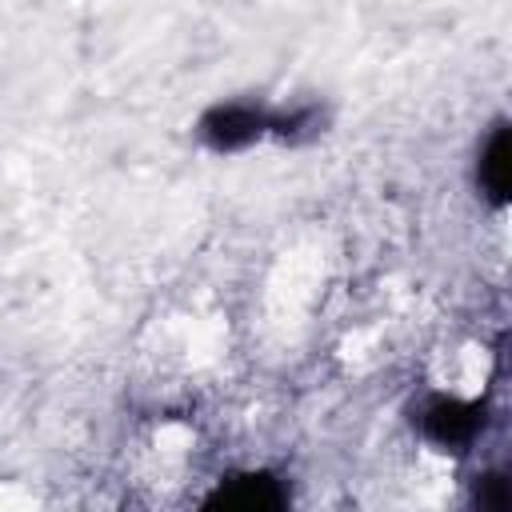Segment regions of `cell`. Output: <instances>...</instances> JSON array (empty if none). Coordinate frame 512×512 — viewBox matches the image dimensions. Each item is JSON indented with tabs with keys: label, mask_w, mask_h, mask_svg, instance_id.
<instances>
[{
	"label": "cell",
	"mask_w": 512,
	"mask_h": 512,
	"mask_svg": "<svg viewBox=\"0 0 512 512\" xmlns=\"http://www.w3.org/2000/svg\"><path fill=\"white\" fill-rule=\"evenodd\" d=\"M260 132V116L252 108H220L204 120V136L216 148H240Z\"/></svg>",
	"instance_id": "1"
},
{
	"label": "cell",
	"mask_w": 512,
	"mask_h": 512,
	"mask_svg": "<svg viewBox=\"0 0 512 512\" xmlns=\"http://www.w3.org/2000/svg\"><path fill=\"white\" fill-rule=\"evenodd\" d=\"M424 428L436 444H464L472 432H476V412L464 408V404H432L428 416H424Z\"/></svg>",
	"instance_id": "2"
},
{
	"label": "cell",
	"mask_w": 512,
	"mask_h": 512,
	"mask_svg": "<svg viewBox=\"0 0 512 512\" xmlns=\"http://www.w3.org/2000/svg\"><path fill=\"white\" fill-rule=\"evenodd\" d=\"M508 172H512V164H508V132L500 128V132L492 136L484 160H480V184L488 188L492 200H504V192H508Z\"/></svg>",
	"instance_id": "3"
},
{
	"label": "cell",
	"mask_w": 512,
	"mask_h": 512,
	"mask_svg": "<svg viewBox=\"0 0 512 512\" xmlns=\"http://www.w3.org/2000/svg\"><path fill=\"white\" fill-rule=\"evenodd\" d=\"M224 508H276L280 504V492L272 488V480L268 476H248V480H240L236 488H228V492H220L216 496Z\"/></svg>",
	"instance_id": "4"
}]
</instances>
